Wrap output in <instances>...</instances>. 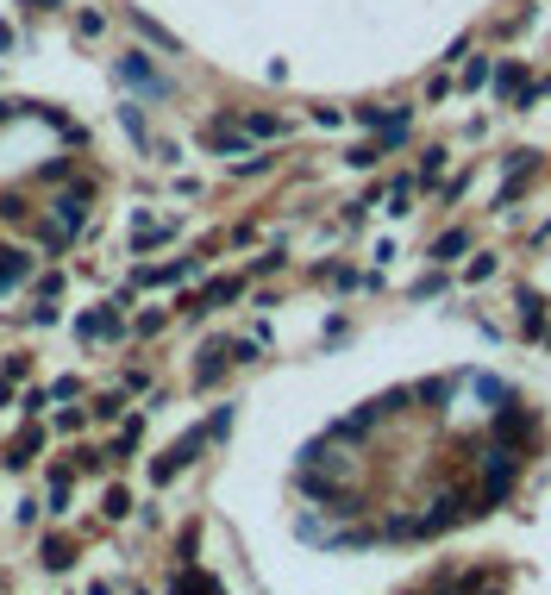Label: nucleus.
Instances as JSON below:
<instances>
[{
  "label": "nucleus",
  "instance_id": "obj_1",
  "mask_svg": "<svg viewBox=\"0 0 551 595\" xmlns=\"http://www.w3.org/2000/svg\"><path fill=\"white\" fill-rule=\"evenodd\" d=\"M520 470H526V458H520V451L495 445V439L483 445V458H476V476H483V483H476V520L514 502V489H520Z\"/></svg>",
  "mask_w": 551,
  "mask_h": 595
},
{
  "label": "nucleus",
  "instance_id": "obj_2",
  "mask_svg": "<svg viewBox=\"0 0 551 595\" xmlns=\"http://www.w3.org/2000/svg\"><path fill=\"white\" fill-rule=\"evenodd\" d=\"M489 439L495 445H508V451H520V458H533V451L545 445V420L533 414V408H526V401H501V408H495V420H489Z\"/></svg>",
  "mask_w": 551,
  "mask_h": 595
},
{
  "label": "nucleus",
  "instance_id": "obj_3",
  "mask_svg": "<svg viewBox=\"0 0 551 595\" xmlns=\"http://www.w3.org/2000/svg\"><path fill=\"white\" fill-rule=\"evenodd\" d=\"M420 520V539H433V533H451V527H464V520H476V495L470 489H439L433 502H426Z\"/></svg>",
  "mask_w": 551,
  "mask_h": 595
},
{
  "label": "nucleus",
  "instance_id": "obj_4",
  "mask_svg": "<svg viewBox=\"0 0 551 595\" xmlns=\"http://www.w3.org/2000/svg\"><path fill=\"white\" fill-rule=\"evenodd\" d=\"M545 320H551V301L533 289V282H514V326L526 345H545Z\"/></svg>",
  "mask_w": 551,
  "mask_h": 595
},
{
  "label": "nucleus",
  "instance_id": "obj_5",
  "mask_svg": "<svg viewBox=\"0 0 551 595\" xmlns=\"http://www.w3.org/2000/svg\"><path fill=\"white\" fill-rule=\"evenodd\" d=\"M113 69H119V82H126V88H138V94H151V101H170V76H157V69H151V57H145V51H132V57H119Z\"/></svg>",
  "mask_w": 551,
  "mask_h": 595
},
{
  "label": "nucleus",
  "instance_id": "obj_6",
  "mask_svg": "<svg viewBox=\"0 0 551 595\" xmlns=\"http://www.w3.org/2000/svg\"><path fill=\"white\" fill-rule=\"evenodd\" d=\"M201 445H207V426H201V433H182L170 451H163V458L151 464V483H176V476L188 470V464H195L201 458Z\"/></svg>",
  "mask_w": 551,
  "mask_h": 595
},
{
  "label": "nucleus",
  "instance_id": "obj_7",
  "mask_svg": "<svg viewBox=\"0 0 551 595\" xmlns=\"http://www.w3.org/2000/svg\"><path fill=\"white\" fill-rule=\"evenodd\" d=\"M301 470H326V476H345L351 470V451H345V439H314V445H301Z\"/></svg>",
  "mask_w": 551,
  "mask_h": 595
},
{
  "label": "nucleus",
  "instance_id": "obj_8",
  "mask_svg": "<svg viewBox=\"0 0 551 595\" xmlns=\"http://www.w3.org/2000/svg\"><path fill=\"white\" fill-rule=\"evenodd\" d=\"M526 82H533V69H526L520 57H495V82H489V88H495V101L508 107V113H514V101L526 94Z\"/></svg>",
  "mask_w": 551,
  "mask_h": 595
},
{
  "label": "nucleus",
  "instance_id": "obj_9",
  "mask_svg": "<svg viewBox=\"0 0 551 595\" xmlns=\"http://www.w3.org/2000/svg\"><path fill=\"white\" fill-rule=\"evenodd\" d=\"M226 370H232V339H213V345H201V364H195V389H213V383H226Z\"/></svg>",
  "mask_w": 551,
  "mask_h": 595
},
{
  "label": "nucleus",
  "instance_id": "obj_10",
  "mask_svg": "<svg viewBox=\"0 0 551 595\" xmlns=\"http://www.w3.org/2000/svg\"><path fill=\"white\" fill-rule=\"evenodd\" d=\"M88 201H94V188H69V195H57V232H63V238H76V232H82Z\"/></svg>",
  "mask_w": 551,
  "mask_h": 595
},
{
  "label": "nucleus",
  "instance_id": "obj_11",
  "mask_svg": "<svg viewBox=\"0 0 551 595\" xmlns=\"http://www.w3.org/2000/svg\"><path fill=\"white\" fill-rule=\"evenodd\" d=\"M470 245H476V238H470V226H451V232H439V238H433V251H426V257H433L439 270H451L458 257H470Z\"/></svg>",
  "mask_w": 551,
  "mask_h": 595
},
{
  "label": "nucleus",
  "instance_id": "obj_12",
  "mask_svg": "<svg viewBox=\"0 0 551 595\" xmlns=\"http://www.w3.org/2000/svg\"><path fill=\"white\" fill-rule=\"evenodd\" d=\"M489 82H495V57H489V51H470V57L458 63V88H464V94H483Z\"/></svg>",
  "mask_w": 551,
  "mask_h": 595
},
{
  "label": "nucleus",
  "instance_id": "obj_13",
  "mask_svg": "<svg viewBox=\"0 0 551 595\" xmlns=\"http://www.w3.org/2000/svg\"><path fill=\"white\" fill-rule=\"evenodd\" d=\"M458 395V376H426V383H414V401L426 414H445V401Z\"/></svg>",
  "mask_w": 551,
  "mask_h": 595
},
{
  "label": "nucleus",
  "instance_id": "obj_14",
  "mask_svg": "<svg viewBox=\"0 0 551 595\" xmlns=\"http://www.w3.org/2000/svg\"><path fill=\"white\" fill-rule=\"evenodd\" d=\"M126 19H132V32H138V38H145V44H157V51H182V44H176V32H163V26H157V19H151V13H138V7H132Z\"/></svg>",
  "mask_w": 551,
  "mask_h": 595
},
{
  "label": "nucleus",
  "instance_id": "obj_15",
  "mask_svg": "<svg viewBox=\"0 0 551 595\" xmlns=\"http://www.w3.org/2000/svg\"><path fill=\"white\" fill-rule=\"evenodd\" d=\"M414 195H420V176H395V182H389V213H395V220L414 213Z\"/></svg>",
  "mask_w": 551,
  "mask_h": 595
},
{
  "label": "nucleus",
  "instance_id": "obj_16",
  "mask_svg": "<svg viewBox=\"0 0 551 595\" xmlns=\"http://www.w3.org/2000/svg\"><path fill=\"white\" fill-rule=\"evenodd\" d=\"M170 595H226V589H220V583H213V577H207V570H182V577L170 583Z\"/></svg>",
  "mask_w": 551,
  "mask_h": 595
},
{
  "label": "nucleus",
  "instance_id": "obj_17",
  "mask_svg": "<svg viewBox=\"0 0 551 595\" xmlns=\"http://www.w3.org/2000/svg\"><path fill=\"white\" fill-rule=\"evenodd\" d=\"M245 132L251 138H289V119L282 113H245Z\"/></svg>",
  "mask_w": 551,
  "mask_h": 595
},
{
  "label": "nucleus",
  "instance_id": "obj_18",
  "mask_svg": "<svg viewBox=\"0 0 551 595\" xmlns=\"http://www.w3.org/2000/svg\"><path fill=\"white\" fill-rule=\"evenodd\" d=\"M238 295H245V276H220V282H207L201 307H226V301H238Z\"/></svg>",
  "mask_w": 551,
  "mask_h": 595
},
{
  "label": "nucleus",
  "instance_id": "obj_19",
  "mask_svg": "<svg viewBox=\"0 0 551 595\" xmlns=\"http://www.w3.org/2000/svg\"><path fill=\"white\" fill-rule=\"evenodd\" d=\"M495 270H501V251H470L464 282H495Z\"/></svg>",
  "mask_w": 551,
  "mask_h": 595
},
{
  "label": "nucleus",
  "instance_id": "obj_20",
  "mask_svg": "<svg viewBox=\"0 0 551 595\" xmlns=\"http://www.w3.org/2000/svg\"><path fill=\"white\" fill-rule=\"evenodd\" d=\"M445 163H451V151H445V145H426V151H420V188H426V182H439V176H445Z\"/></svg>",
  "mask_w": 551,
  "mask_h": 595
},
{
  "label": "nucleus",
  "instance_id": "obj_21",
  "mask_svg": "<svg viewBox=\"0 0 551 595\" xmlns=\"http://www.w3.org/2000/svg\"><path fill=\"white\" fill-rule=\"evenodd\" d=\"M76 332H82V339H119V320L113 314H82Z\"/></svg>",
  "mask_w": 551,
  "mask_h": 595
},
{
  "label": "nucleus",
  "instance_id": "obj_22",
  "mask_svg": "<svg viewBox=\"0 0 551 595\" xmlns=\"http://www.w3.org/2000/svg\"><path fill=\"white\" fill-rule=\"evenodd\" d=\"M445 289H451V276H445V270H426V276L414 282V301H439Z\"/></svg>",
  "mask_w": 551,
  "mask_h": 595
},
{
  "label": "nucleus",
  "instance_id": "obj_23",
  "mask_svg": "<svg viewBox=\"0 0 551 595\" xmlns=\"http://www.w3.org/2000/svg\"><path fill=\"white\" fill-rule=\"evenodd\" d=\"M470 383H476V395H483V401H489V408H501V401H508V395H514L508 383H501V376H470Z\"/></svg>",
  "mask_w": 551,
  "mask_h": 595
},
{
  "label": "nucleus",
  "instance_id": "obj_24",
  "mask_svg": "<svg viewBox=\"0 0 551 595\" xmlns=\"http://www.w3.org/2000/svg\"><path fill=\"white\" fill-rule=\"evenodd\" d=\"M19 276H26V257H19V251H0V295H7Z\"/></svg>",
  "mask_w": 551,
  "mask_h": 595
},
{
  "label": "nucleus",
  "instance_id": "obj_25",
  "mask_svg": "<svg viewBox=\"0 0 551 595\" xmlns=\"http://www.w3.org/2000/svg\"><path fill=\"white\" fill-rule=\"evenodd\" d=\"M345 163H351V170H376V163H382V145H376V138H370V145H351Z\"/></svg>",
  "mask_w": 551,
  "mask_h": 595
},
{
  "label": "nucleus",
  "instance_id": "obj_26",
  "mask_svg": "<svg viewBox=\"0 0 551 595\" xmlns=\"http://www.w3.org/2000/svg\"><path fill=\"white\" fill-rule=\"evenodd\" d=\"M69 558H76V545H69V539H44V564H51V570H63Z\"/></svg>",
  "mask_w": 551,
  "mask_h": 595
},
{
  "label": "nucleus",
  "instance_id": "obj_27",
  "mask_svg": "<svg viewBox=\"0 0 551 595\" xmlns=\"http://www.w3.org/2000/svg\"><path fill=\"white\" fill-rule=\"evenodd\" d=\"M119 126H126V132L138 138V145H145V138H151V132H145V113H138V107H119Z\"/></svg>",
  "mask_w": 551,
  "mask_h": 595
},
{
  "label": "nucleus",
  "instance_id": "obj_28",
  "mask_svg": "<svg viewBox=\"0 0 551 595\" xmlns=\"http://www.w3.org/2000/svg\"><path fill=\"white\" fill-rule=\"evenodd\" d=\"M451 88H458V82H451V69H439V76L426 82V101H451Z\"/></svg>",
  "mask_w": 551,
  "mask_h": 595
},
{
  "label": "nucleus",
  "instance_id": "obj_29",
  "mask_svg": "<svg viewBox=\"0 0 551 595\" xmlns=\"http://www.w3.org/2000/svg\"><path fill=\"white\" fill-rule=\"evenodd\" d=\"M382 119H389V107H382V101H370V107H357V126H364V132H376V126H382Z\"/></svg>",
  "mask_w": 551,
  "mask_h": 595
},
{
  "label": "nucleus",
  "instance_id": "obj_30",
  "mask_svg": "<svg viewBox=\"0 0 551 595\" xmlns=\"http://www.w3.org/2000/svg\"><path fill=\"white\" fill-rule=\"evenodd\" d=\"M132 514V495L126 489H107V520H126Z\"/></svg>",
  "mask_w": 551,
  "mask_h": 595
},
{
  "label": "nucleus",
  "instance_id": "obj_31",
  "mask_svg": "<svg viewBox=\"0 0 551 595\" xmlns=\"http://www.w3.org/2000/svg\"><path fill=\"white\" fill-rule=\"evenodd\" d=\"M0 220L19 226V220H26V201H19V195H0Z\"/></svg>",
  "mask_w": 551,
  "mask_h": 595
},
{
  "label": "nucleus",
  "instance_id": "obj_32",
  "mask_svg": "<svg viewBox=\"0 0 551 595\" xmlns=\"http://www.w3.org/2000/svg\"><path fill=\"white\" fill-rule=\"evenodd\" d=\"M464 188H470V170H458V176H451V182H445V188H439V195H445V201H451V207H458V201H464Z\"/></svg>",
  "mask_w": 551,
  "mask_h": 595
},
{
  "label": "nucleus",
  "instance_id": "obj_33",
  "mask_svg": "<svg viewBox=\"0 0 551 595\" xmlns=\"http://www.w3.org/2000/svg\"><path fill=\"white\" fill-rule=\"evenodd\" d=\"M282 264H289V257H282V251H263V257H257V264H251V270H257V276H276Z\"/></svg>",
  "mask_w": 551,
  "mask_h": 595
},
{
  "label": "nucleus",
  "instance_id": "obj_34",
  "mask_svg": "<svg viewBox=\"0 0 551 595\" xmlns=\"http://www.w3.org/2000/svg\"><path fill=\"white\" fill-rule=\"evenodd\" d=\"M101 26H107L101 13H76V32H82V38H101Z\"/></svg>",
  "mask_w": 551,
  "mask_h": 595
},
{
  "label": "nucleus",
  "instance_id": "obj_35",
  "mask_svg": "<svg viewBox=\"0 0 551 595\" xmlns=\"http://www.w3.org/2000/svg\"><path fill=\"white\" fill-rule=\"evenodd\" d=\"M226 433H232V408H220V414L207 420V439H226Z\"/></svg>",
  "mask_w": 551,
  "mask_h": 595
},
{
  "label": "nucleus",
  "instance_id": "obj_36",
  "mask_svg": "<svg viewBox=\"0 0 551 595\" xmlns=\"http://www.w3.org/2000/svg\"><path fill=\"white\" fill-rule=\"evenodd\" d=\"M94 414H101V420H119V414H126V401L107 395V401H94Z\"/></svg>",
  "mask_w": 551,
  "mask_h": 595
},
{
  "label": "nucleus",
  "instance_id": "obj_37",
  "mask_svg": "<svg viewBox=\"0 0 551 595\" xmlns=\"http://www.w3.org/2000/svg\"><path fill=\"white\" fill-rule=\"evenodd\" d=\"M26 7H32V13H51V7H57V0H26Z\"/></svg>",
  "mask_w": 551,
  "mask_h": 595
},
{
  "label": "nucleus",
  "instance_id": "obj_38",
  "mask_svg": "<svg viewBox=\"0 0 551 595\" xmlns=\"http://www.w3.org/2000/svg\"><path fill=\"white\" fill-rule=\"evenodd\" d=\"M545 351H551V320H545Z\"/></svg>",
  "mask_w": 551,
  "mask_h": 595
}]
</instances>
